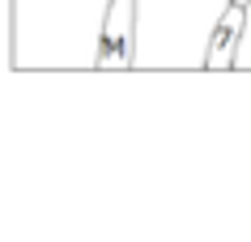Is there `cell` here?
<instances>
[{
  "label": "cell",
  "mask_w": 251,
  "mask_h": 242,
  "mask_svg": "<svg viewBox=\"0 0 251 242\" xmlns=\"http://www.w3.org/2000/svg\"><path fill=\"white\" fill-rule=\"evenodd\" d=\"M243 26H247V4L230 0V9L222 13V22H217V30H213L204 72H234V55H238V43H243Z\"/></svg>",
  "instance_id": "7a4b0ae2"
},
{
  "label": "cell",
  "mask_w": 251,
  "mask_h": 242,
  "mask_svg": "<svg viewBox=\"0 0 251 242\" xmlns=\"http://www.w3.org/2000/svg\"><path fill=\"white\" fill-rule=\"evenodd\" d=\"M136 34H141V0H111L98 30L94 68H136Z\"/></svg>",
  "instance_id": "6da1fadb"
},
{
  "label": "cell",
  "mask_w": 251,
  "mask_h": 242,
  "mask_svg": "<svg viewBox=\"0 0 251 242\" xmlns=\"http://www.w3.org/2000/svg\"><path fill=\"white\" fill-rule=\"evenodd\" d=\"M234 72H251V0H247V26H243V43L234 55Z\"/></svg>",
  "instance_id": "3957f363"
}]
</instances>
